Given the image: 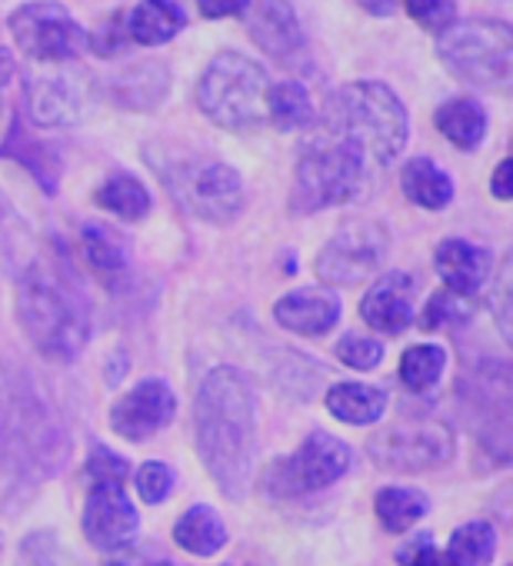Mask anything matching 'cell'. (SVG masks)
<instances>
[{"instance_id":"cell-1","label":"cell","mask_w":513,"mask_h":566,"mask_svg":"<svg viewBox=\"0 0 513 566\" xmlns=\"http://www.w3.org/2000/svg\"><path fill=\"white\" fill-rule=\"evenodd\" d=\"M71 457L74 437L48 384L21 360L0 357V476L38 486L57 476Z\"/></svg>"},{"instance_id":"cell-2","label":"cell","mask_w":513,"mask_h":566,"mask_svg":"<svg viewBox=\"0 0 513 566\" xmlns=\"http://www.w3.org/2000/svg\"><path fill=\"white\" fill-rule=\"evenodd\" d=\"M193 437L197 453L220 493L240 500L256 460V394L240 370L217 367L200 380Z\"/></svg>"},{"instance_id":"cell-3","label":"cell","mask_w":513,"mask_h":566,"mask_svg":"<svg viewBox=\"0 0 513 566\" xmlns=\"http://www.w3.org/2000/svg\"><path fill=\"white\" fill-rule=\"evenodd\" d=\"M18 321L28 344L54 364H71L91 340V314L77 287L51 263H28L18 276Z\"/></svg>"},{"instance_id":"cell-4","label":"cell","mask_w":513,"mask_h":566,"mask_svg":"<svg viewBox=\"0 0 513 566\" xmlns=\"http://www.w3.org/2000/svg\"><path fill=\"white\" fill-rule=\"evenodd\" d=\"M321 124L354 144L370 170H384L400 160L410 140V117L400 97L377 81H357L327 97Z\"/></svg>"},{"instance_id":"cell-5","label":"cell","mask_w":513,"mask_h":566,"mask_svg":"<svg viewBox=\"0 0 513 566\" xmlns=\"http://www.w3.org/2000/svg\"><path fill=\"white\" fill-rule=\"evenodd\" d=\"M311 127L314 130L307 134L297 154L294 193H291V210L301 217L350 203L354 197H360L370 174V164L354 144H347L321 120H314Z\"/></svg>"},{"instance_id":"cell-6","label":"cell","mask_w":513,"mask_h":566,"mask_svg":"<svg viewBox=\"0 0 513 566\" xmlns=\"http://www.w3.org/2000/svg\"><path fill=\"white\" fill-rule=\"evenodd\" d=\"M154 170L160 174L164 187L174 200L203 223H233L247 203V190L240 174L213 154L203 150H164L160 157L150 154Z\"/></svg>"},{"instance_id":"cell-7","label":"cell","mask_w":513,"mask_h":566,"mask_svg":"<svg viewBox=\"0 0 513 566\" xmlns=\"http://www.w3.org/2000/svg\"><path fill=\"white\" fill-rule=\"evenodd\" d=\"M268 94L271 74L264 64L237 51H223L207 64L197 84V107L217 127L250 134L268 124Z\"/></svg>"},{"instance_id":"cell-8","label":"cell","mask_w":513,"mask_h":566,"mask_svg":"<svg viewBox=\"0 0 513 566\" xmlns=\"http://www.w3.org/2000/svg\"><path fill=\"white\" fill-rule=\"evenodd\" d=\"M440 61L443 67L480 91L506 94L513 81V31L503 21L470 18L457 21L440 34Z\"/></svg>"},{"instance_id":"cell-9","label":"cell","mask_w":513,"mask_h":566,"mask_svg":"<svg viewBox=\"0 0 513 566\" xmlns=\"http://www.w3.org/2000/svg\"><path fill=\"white\" fill-rule=\"evenodd\" d=\"M18 51L38 64H71L87 51V31L57 0H31L8 21Z\"/></svg>"},{"instance_id":"cell-10","label":"cell","mask_w":513,"mask_h":566,"mask_svg":"<svg viewBox=\"0 0 513 566\" xmlns=\"http://www.w3.org/2000/svg\"><path fill=\"white\" fill-rule=\"evenodd\" d=\"M350 447L337 437L317 430L311 433L291 457L278 460L264 473V486L274 496H307L317 490H327L350 470Z\"/></svg>"},{"instance_id":"cell-11","label":"cell","mask_w":513,"mask_h":566,"mask_svg":"<svg viewBox=\"0 0 513 566\" xmlns=\"http://www.w3.org/2000/svg\"><path fill=\"white\" fill-rule=\"evenodd\" d=\"M390 250V233L374 220H347L317 253V273L331 287H357L374 276Z\"/></svg>"},{"instance_id":"cell-12","label":"cell","mask_w":513,"mask_h":566,"mask_svg":"<svg viewBox=\"0 0 513 566\" xmlns=\"http://www.w3.org/2000/svg\"><path fill=\"white\" fill-rule=\"evenodd\" d=\"M91 107V81L67 64L24 77V111L34 127H74Z\"/></svg>"},{"instance_id":"cell-13","label":"cell","mask_w":513,"mask_h":566,"mask_svg":"<svg viewBox=\"0 0 513 566\" xmlns=\"http://www.w3.org/2000/svg\"><path fill=\"white\" fill-rule=\"evenodd\" d=\"M457 443L443 423H413V427H390L370 437L367 453L374 467L387 473H423L433 467L450 463Z\"/></svg>"},{"instance_id":"cell-14","label":"cell","mask_w":513,"mask_h":566,"mask_svg":"<svg viewBox=\"0 0 513 566\" xmlns=\"http://www.w3.org/2000/svg\"><path fill=\"white\" fill-rule=\"evenodd\" d=\"M247 31L253 44H261L268 57H274L287 71L311 67L304 28L291 0H250L247 4Z\"/></svg>"},{"instance_id":"cell-15","label":"cell","mask_w":513,"mask_h":566,"mask_svg":"<svg viewBox=\"0 0 513 566\" xmlns=\"http://www.w3.org/2000/svg\"><path fill=\"white\" fill-rule=\"evenodd\" d=\"M177 417V397L160 377L140 380L134 390H127L114 407H111V427L117 437L140 443L167 430Z\"/></svg>"},{"instance_id":"cell-16","label":"cell","mask_w":513,"mask_h":566,"mask_svg":"<svg viewBox=\"0 0 513 566\" xmlns=\"http://www.w3.org/2000/svg\"><path fill=\"white\" fill-rule=\"evenodd\" d=\"M84 536L97 549H124L137 530H140V513L124 493V483H101L94 480L84 500V516H81Z\"/></svg>"},{"instance_id":"cell-17","label":"cell","mask_w":513,"mask_h":566,"mask_svg":"<svg viewBox=\"0 0 513 566\" xmlns=\"http://www.w3.org/2000/svg\"><path fill=\"white\" fill-rule=\"evenodd\" d=\"M167 94H170V71L160 61L130 64L104 84V97L130 114L157 111L167 101Z\"/></svg>"},{"instance_id":"cell-18","label":"cell","mask_w":513,"mask_h":566,"mask_svg":"<svg viewBox=\"0 0 513 566\" xmlns=\"http://www.w3.org/2000/svg\"><path fill=\"white\" fill-rule=\"evenodd\" d=\"M433 263H437V273L443 276L447 291L473 301L486 283H490V273H493V256L486 247L480 243H470V240H443L433 253Z\"/></svg>"},{"instance_id":"cell-19","label":"cell","mask_w":513,"mask_h":566,"mask_svg":"<svg viewBox=\"0 0 513 566\" xmlns=\"http://www.w3.org/2000/svg\"><path fill=\"white\" fill-rule=\"evenodd\" d=\"M367 327L380 334H400L413 321V280L400 270H387L360 304Z\"/></svg>"},{"instance_id":"cell-20","label":"cell","mask_w":513,"mask_h":566,"mask_svg":"<svg viewBox=\"0 0 513 566\" xmlns=\"http://www.w3.org/2000/svg\"><path fill=\"white\" fill-rule=\"evenodd\" d=\"M274 321L284 331H294L301 337H321L331 334L341 321V301L334 291L324 287H301L274 304Z\"/></svg>"},{"instance_id":"cell-21","label":"cell","mask_w":513,"mask_h":566,"mask_svg":"<svg viewBox=\"0 0 513 566\" xmlns=\"http://www.w3.org/2000/svg\"><path fill=\"white\" fill-rule=\"evenodd\" d=\"M81 253H84V263L91 266V273L104 283L107 291H124L127 287L130 256H127L124 243L111 230H104L97 223L84 227L81 230Z\"/></svg>"},{"instance_id":"cell-22","label":"cell","mask_w":513,"mask_h":566,"mask_svg":"<svg viewBox=\"0 0 513 566\" xmlns=\"http://www.w3.org/2000/svg\"><path fill=\"white\" fill-rule=\"evenodd\" d=\"M187 24V14L177 0H140V4L127 14V31L134 44L157 48L174 41Z\"/></svg>"},{"instance_id":"cell-23","label":"cell","mask_w":513,"mask_h":566,"mask_svg":"<svg viewBox=\"0 0 513 566\" xmlns=\"http://www.w3.org/2000/svg\"><path fill=\"white\" fill-rule=\"evenodd\" d=\"M400 187H404V197L413 200L423 210H443L453 200V180H450V174L440 164L427 160V157L407 160V167L400 174Z\"/></svg>"},{"instance_id":"cell-24","label":"cell","mask_w":513,"mask_h":566,"mask_svg":"<svg viewBox=\"0 0 513 566\" xmlns=\"http://www.w3.org/2000/svg\"><path fill=\"white\" fill-rule=\"evenodd\" d=\"M433 120H437V130L460 150H477L486 137V111L473 97L447 101Z\"/></svg>"},{"instance_id":"cell-25","label":"cell","mask_w":513,"mask_h":566,"mask_svg":"<svg viewBox=\"0 0 513 566\" xmlns=\"http://www.w3.org/2000/svg\"><path fill=\"white\" fill-rule=\"evenodd\" d=\"M174 539H177L180 549H187V553H193V556H213V553H220V549L227 546V526H223V520L213 513V506L197 503V506H190V510L177 520Z\"/></svg>"},{"instance_id":"cell-26","label":"cell","mask_w":513,"mask_h":566,"mask_svg":"<svg viewBox=\"0 0 513 566\" xmlns=\"http://www.w3.org/2000/svg\"><path fill=\"white\" fill-rule=\"evenodd\" d=\"M327 410L350 427H370L384 417L387 397L370 384H337L327 394Z\"/></svg>"},{"instance_id":"cell-27","label":"cell","mask_w":513,"mask_h":566,"mask_svg":"<svg viewBox=\"0 0 513 566\" xmlns=\"http://www.w3.org/2000/svg\"><path fill=\"white\" fill-rule=\"evenodd\" d=\"M94 200H97L101 210H107V213H114V217H121V220H144V217L150 213V207H154L150 190H147L137 177H130V174H114V177H107V180L97 187Z\"/></svg>"},{"instance_id":"cell-28","label":"cell","mask_w":513,"mask_h":566,"mask_svg":"<svg viewBox=\"0 0 513 566\" xmlns=\"http://www.w3.org/2000/svg\"><path fill=\"white\" fill-rule=\"evenodd\" d=\"M314 120H317L314 101H311V94L297 81L271 84V94H268V124H274L278 130H307Z\"/></svg>"},{"instance_id":"cell-29","label":"cell","mask_w":513,"mask_h":566,"mask_svg":"<svg viewBox=\"0 0 513 566\" xmlns=\"http://www.w3.org/2000/svg\"><path fill=\"white\" fill-rule=\"evenodd\" d=\"M430 500L413 486H387L377 493V520L387 533H407L417 520H423Z\"/></svg>"},{"instance_id":"cell-30","label":"cell","mask_w":513,"mask_h":566,"mask_svg":"<svg viewBox=\"0 0 513 566\" xmlns=\"http://www.w3.org/2000/svg\"><path fill=\"white\" fill-rule=\"evenodd\" d=\"M447 370V350L437 344H417L400 357V384L410 394H427L440 384Z\"/></svg>"},{"instance_id":"cell-31","label":"cell","mask_w":513,"mask_h":566,"mask_svg":"<svg viewBox=\"0 0 513 566\" xmlns=\"http://www.w3.org/2000/svg\"><path fill=\"white\" fill-rule=\"evenodd\" d=\"M447 553L457 566H486L496 556V533L490 523H463L453 536Z\"/></svg>"},{"instance_id":"cell-32","label":"cell","mask_w":513,"mask_h":566,"mask_svg":"<svg viewBox=\"0 0 513 566\" xmlns=\"http://www.w3.org/2000/svg\"><path fill=\"white\" fill-rule=\"evenodd\" d=\"M18 566H81V559L51 530H38L24 536L18 549Z\"/></svg>"},{"instance_id":"cell-33","label":"cell","mask_w":513,"mask_h":566,"mask_svg":"<svg viewBox=\"0 0 513 566\" xmlns=\"http://www.w3.org/2000/svg\"><path fill=\"white\" fill-rule=\"evenodd\" d=\"M24 243H28V227L18 217V210L0 197V273L18 270L21 256H24Z\"/></svg>"},{"instance_id":"cell-34","label":"cell","mask_w":513,"mask_h":566,"mask_svg":"<svg viewBox=\"0 0 513 566\" xmlns=\"http://www.w3.org/2000/svg\"><path fill=\"white\" fill-rule=\"evenodd\" d=\"M470 314H473V304H470L467 297H460V294H453V291H440V294H433L430 304L423 307L420 327H423V331H447V327H457V324L470 321Z\"/></svg>"},{"instance_id":"cell-35","label":"cell","mask_w":513,"mask_h":566,"mask_svg":"<svg viewBox=\"0 0 513 566\" xmlns=\"http://www.w3.org/2000/svg\"><path fill=\"white\" fill-rule=\"evenodd\" d=\"M130 44H134V41H130L127 14H124V11L107 14V18L94 28V34H87V48H91L97 57H104V61H114V57L127 54Z\"/></svg>"},{"instance_id":"cell-36","label":"cell","mask_w":513,"mask_h":566,"mask_svg":"<svg viewBox=\"0 0 513 566\" xmlns=\"http://www.w3.org/2000/svg\"><path fill=\"white\" fill-rule=\"evenodd\" d=\"M404 8L430 34H443L460 21L453 0H404Z\"/></svg>"},{"instance_id":"cell-37","label":"cell","mask_w":513,"mask_h":566,"mask_svg":"<svg viewBox=\"0 0 513 566\" xmlns=\"http://www.w3.org/2000/svg\"><path fill=\"white\" fill-rule=\"evenodd\" d=\"M337 357L341 364H347L350 370H374L384 360V344L374 337H360V334H347L337 344Z\"/></svg>"},{"instance_id":"cell-38","label":"cell","mask_w":513,"mask_h":566,"mask_svg":"<svg viewBox=\"0 0 513 566\" xmlns=\"http://www.w3.org/2000/svg\"><path fill=\"white\" fill-rule=\"evenodd\" d=\"M174 470L167 467V463H160V460H150V463H144L140 470H137V493H140V500L144 503H164L167 496H170V490H174Z\"/></svg>"},{"instance_id":"cell-39","label":"cell","mask_w":513,"mask_h":566,"mask_svg":"<svg viewBox=\"0 0 513 566\" xmlns=\"http://www.w3.org/2000/svg\"><path fill=\"white\" fill-rule=\"evenodd\" d=\"M397 559H400V566H457L453 556L447 549H440L430 533H420V536L407 539L397 549Z\"/></svg>"},{"instance_id":"cell-40","label":"cell","mask_w":513,"mask_h":566,"mask_svg":"<svg viewBox=\"0 0 513 566\" xmlns=\"http://www.w3.org/2000/svg\"><path fill=\"white\" fill-rule=\"evenodd\" d=\"M127 473H130L127 460H124L121 453L107 450V447H97L94 457L87 460V476H91V483H94V480H101V483H124Z\"/></svg>"},{"instance_id":"cell-41","label":"cell","mask_w":513,"mask_h":566,"mask_svg":"<svg viewBox=\"0 0 513 566\" xmlns=\"http://www.w3.org/2000/svg\"><path fill=\"white\" fill-rule=\"evenodd\" d=\"M493 317L503 337H510V260L500 263L496 270V283H493Z\"/></svg>"},{"instance_id":"cell-42","label":"cell","mask_w":513,"mask_h":566,"mask_svg":"<svg viewBox=\"0 0 513 566\" xmlns=\"http://www.w3.org/2000/svg\"><path fill=\"white\" fill-rule=\"evenodd\" d=\"M250 0H197V11L207 21H220V18H237L247 11Z\"/></svg>"},{"instance_id":"cell-43","label":"cell","mask_w":513,"mask_h":566,"mask_svg":"<svg viewBox=\"0 0 513 566\" xmlns=\"http://www.w3.org/2000/svg\"><path fill=\"white\" fill-rule=\"evenodd\" d=\"M104 566H180V563L164 559V556H147V553H137V549H117Z\"/></svg>"},{"instance_id":"cell-44","label":"cell","mask_w":513,"mask_h":566,"mask_svg":"<svg viewBox=\"0 0 513 566\" xmlns=\"http://www.w3.org/2000/svg\"><path fill=\"white\" fill-rule=\"evenodd\" d=\"M490 190H493L496 200H510L513 197V164L510 160H500V167L493 170Z\"/></svg>"},{"instance_id":"cell-45","label":"cell","mask_w":513,"mask_h":566,"mask_svg":"<svg viewBox=\"0 0 513 566\" xmlns=\"http://www.w3.org/2000/svg\"><path fill=\"white\" fill-rule=\"evenodd\" d=\"M357 4L370 14V18H390L397 11V0H357Z\"/></svg>"},{"instance_id":"cell-46","label":"cell","mask_w":513,"mask_h":566,"mask_svg":"<svg viewBox=\"0 0 513 566\" xmlns=\"http://www.w3.org/2000/svg\"><path fill=\"white\" fill-rule=\"evenodd\" d=\"M0 549H4V539H0Z\"/></svg>"},{"instance_id":"cell-47","label":"cell","mask_w":513,"mask_h":566,"mask_svg":"<svg viewBox=\"0 0 513 566\" xmlns=\"http://www.w3.org/2000/svg\"><path fill=\"white\" fill-rule=\"evenodd\" d=\"M0 111H4V104H0Z\"/></svg>"},{"instance_id":"cell-48","label":"cell","mask_w":513,"mask_h":566,"mask_svg":"<svg viewBox=\"0 0 513 566\" xmlns=\"http://www.w3.org/2000/svg\"><path fill=\"white\" fill-rule=\"evenodd\" d=\"M227 566H230V563H227Z\"/></svg>"}]
</instances>
